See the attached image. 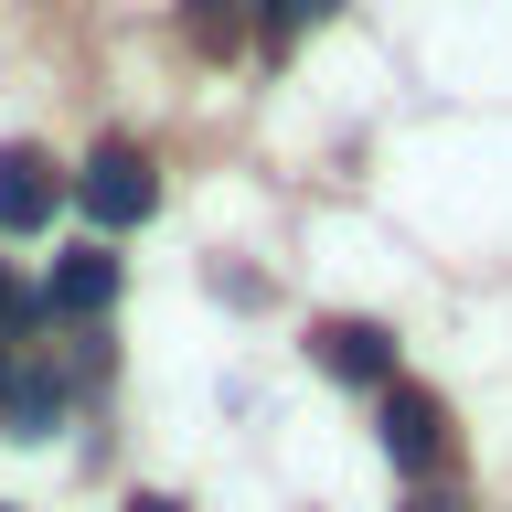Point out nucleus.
I'll return each instance as SVG.
<instances>
[{
    "mask_svg": "<svg viewBox=\"0 0 512 512\" xmlns=\"http://www.w3.org/2000/svg\"><path fill=\"white\" fill-rule=\"evenodd\" d=\"M75 203L96 214V235H128V224H150L160 214V171L139 139H96L86 171H75Z\"/></svg>",
    "mask_w": 512,
    "mask_h": 512,
    "instance_id": "obj_1",
    "label": "nucleus"
},
{
    "mask_svg": "<svg viewBox=\"0 0 512 512\" xmlns=\"http://www.w3.org/2000/svg\"><path fill=\"white\" fill-rule=\"evenodd\" d=\"M310 363H320V374H342V384H395V331L331 310V320H310Z\"/></svg>",
    "mask_w": 512,
    "mask_h": 512,
    "instance_id": "obj_2",
    "label": "nucleus"
},
{
    "mask_svg": "<svg viewBox=\"0 0 512 512\" xmlns=\"http://www.w3.org/2000/svg\"><path fill=\"white\" fill-rule=\"evenodd\" d=\"M384 459L395 470H438L448 459V406L427 384H384Z\"/></svg>",
    "mask_w": 512,
    "mask_h": 512,
    "instance_id": "obj_3",
    "label": "nucleus"
},
{
    "mask_svg": "<svg viewBox=\"0 0 512 512\" xmlns=\"http://www.w3.org/2000/svg\"><path fill=\"white\" fill-rule=\"evenodd\" d=\"M54 203H64L54 160H43V150H0V224H11V235H32V224H54Z\"/></svg>",
    "mask_w": 512,
    "mask_h": 512,
    "instance_id": "obj_4",
    "label": "nucleus"
},
{
    "mask_svg": "<svg viewBox=\"0 0 512 512\" xmlns=\"http://www.w3.org/2000/svg\"><path fill=\"white\" fill-rule=\"evenodd\" d=\"M107 299H118V256H96V246H75L54 267V288H43V310H54V320H96Z\"/></svg>",
    "mask_w": 512,
    "mask_h": 512,
    "instance_id": "obj_5",
    "label": "nucleus"
},
{
    "mask_svg": "<svg viewBox=\"0 0 512 512\" xmlns=\"http://www.w3.org/2000/svg\"><path fill=\"white\" fill-rule=\"evenodd\" d=\"M0 416H11V438H54L64 384H54V374H32V363H11V384H0Z\"/></svg>",
    "mask_w": 512,
    "mask_h": 512,
    "instance_id": "obj_6",
    "label": "nucleus"
},
{
    "mask_svg": "<svg viewBox=\"0 0 512 512\" xmlns=\"http://www.w3.org/2000/svg\"><path fill=\"white\" fill-rule=\"evenodd\" d=\"M246 11H256V32H267V43H299V32H310V22H331L342 0H246Z\"/></svg>",
    "mask_w": 512,
    "mask_h": 512,
    "instance_id": "obj_7",
    "label": "nucleus"
},
{
    "mask_svg": "<svg viewBox=\"0 0 512 512\" xmlns=\"http://www.w3.org/2000/svg\"><path fill=\"white\" fill-rule=\"evenodd\" d=\"M182 32L203 54H235V0H182Z\"/></svg>",
    "mask_w": 512,
    "mask_h": 512,
    "instance_id": "obj_8",
    "label": "nucleus"
},
{
    "mask_svg": "<svg viewBox=\"0 0 512 512\" xmlns=\"http://www.w3.org/2000/svg\"><path fill=\"white\" fill-rule=\"evenodd\" d=\"M32 320H43V299H32V288L11 278V267H0V342L22 352V331H32Z\"/></svg>",
    "mask_w": 512,
    "mask_h": 512,
    "instance_id": "obj_9",
    "label": "nucleus"
},
{
    "mask_svg": "<svg viewBox=\"0 0 512 512\" xmlns=\"http://www.w3.org/2000/svg\"><path fill=\"white\" fill-rule=\"evenodd\" d=\"M128 512H182V502H171V491H139V502H128Z\"/></svg>",
    "mask_w": 512,
    "mask_h": 512,
    "instance_id": "obj_10",
    "label": "nucleus"
},
{
    "mask_svg": "<svg viewBox=\"0 0 512 512\" xmlns=\"http://www.w3.org/2000/svg\"><path fill=\"white\" fill-rule=\"evenodd\" d=\"M406 512H459V502H448V491H416V502H406Z\"/></svg>",
    "mask_w": 512,
    "mask_h": 512,
    "instance_id": "obj_11",
    "label": "nucleus"
},
{
    "mask_svg": "<svg viewBox=\"0 0 512 512\" xmlns=\"http://www.w3.org/2000/svg\"><path fill=\"white\" fill-rule=\"evenodd\" d=\"M11 363H22V352H11V342H0V384H11Z\"/></svg>",
    "mask_w": 512,
    "mask_h": 512,
    "instance_id": "obj_12",
    "label": "nucleus"
}]
</instances>
